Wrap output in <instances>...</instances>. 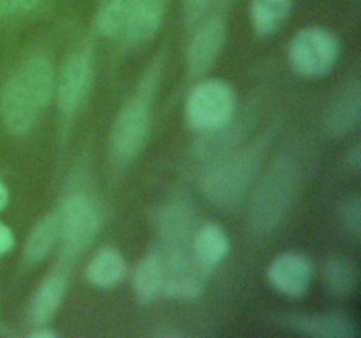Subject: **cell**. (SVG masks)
I'll return each instance as SVG.
<instances>
[{
	"label": "cell",
	"instance_id": "obj_1",
	"mask_svg": "<svg viewBox=\"0 0 361 338\" xmlns=\"http://www.w3.org/2000/svg\"><path fill=\"white\" fill-rule=\"evenodd\" d=\"M55 95V69L44 56H32L21 63L0 92V118L14 136L34 129Z\"/></svg>",
	"mask_w": 361,
	"mask_h": 338
},
{
	"label": "cell",
	"instance_id": "obj_2",
	"mask_svg": "<svg viewBox=\"0 0 361 338\" xmlns=\"http://www.w3.org/2000/svg\"><path fill=\"white\" fill-rule=\"evenodd\" d=\"M300 185V169L295 158L279 155L257 182L250 199L249 225L256 236L277 231L288 218Z\"/></svg>",
	"mask_w": 361,
	"mask_h": 338
},
{
	"label": "cell",
	"instance_id": "obj_3",
	"mask_svg": "<svg viewBox=\"0 0 361 338\" xmlns=\"http://www.w3.org/2000/svg\"><path fill=\"white\" fill-rule=\"evenodd\" d=\"M157 67H152L137 87L136 94L122 106L109 134V154L118 165H126L137 157L150 127L152 101L157 87Z\"/></svg>",
	"mask_w": 361,
	"mask_h": 338
},
{
	"label": "cell",
	"instance_id": "obj_4",
	"mask_svg": "<svg viewBox=\"0 0 361 338\" xmlns=\"http://www.w3.org/2000/svg\"><path fill=\"white\" fill-rule=\"evenodd\" d=\"M259 151L256 150L224 155L204 169L200 180L201 192L215 206H233L245 197L259 173Z\"/></svg>",
	"mask_w": 361,
	"mask_h": 338
},
{
	"label": "cell",
	"instance_id": "obj_5",
	"mask_svg": "<svg viewBox=\"0 0 361 338\" xmlns=\"http://www.w3.org/2000/svg\"><path fill=\"white\" fill-rule=\"evenodd\" d=\"M235 108L236 97L231 84L217 77L200 81L187 95L185 123L194 132H217L231 122Z\"/></svg>",
	"mask_w": 361,
	"mask_h": 338
},
{
	"label": "cell",
	"instance_id": "obj_6",
	"mask_svg": "<svg viewBox=\"0 0 361 338\" xmlns=\"http://www.w3.org/2000/svg\"><path fill=\"white\" fill-rule=\"evenodd\" d=\"M293 70L303 77L326 76L338 62L341 42L324 27H307L296 32L288 48Z\"/></svg>",
	"mask_w": 361,
	"mask_h": 338
},
{
	"label": "cell",
	"instance_id": "obj_7",
	"mask_svg": "<svg viewBox=\"0 0 361 338\" xmlns=\"http://www.w3.org/2000/svg\"><path fill=\"white\" fill-rule=\"evenodd\" d=\"M62 213V256L67 261H73L88 249L101 229V215L95 208L94 201L85 192H74L63 199L60 204Z\"/></svg>",
	"mask_w": 361,
	"mask_h": 338
},
{
	"label": "cell",
	"instance_id": "obj_8",
	"mask_svg": "<svg viewBox=\"0 0 361 338\" xmlns=\"http://www.w3.org/2000/svg\"><path fill=\"white\" fill-rule=\"evenodd\" d=\"M95 76L94 55L90 49H80L63 62L55 76L56 106L63 115H74L87 99Z\"/></svg>",
	"mask_w": 361,
	"mask_h": 338
},
{
	"label": "cell",
	"instance_id": "obj_9",
	"mask_svg": "<svg viewBox=\"0 0 361 338\" xmlns=\"http://www.w3.org/2000/svg\"><path fill=\"white\" fill-rule=\"evenodd\" d=\"M226 42V23L217 16L197 21L187 48V70L190 77H201L215 65Z\"/></svg>",
	"mask_w": 361,
	"mask_h": 338
},
{
	"label": "cell",
	"instance_id": "obj_10",
	"mask_svg": "<svg viewBox=\"0 0 361 338\" xmlns=\"http://www.w3.org/2000/svg\"><path fill=\"white\" fill-rule=\"evenodd\" d=\"M279 326L293 333L316 338H355L358 337V326L353 317L337 312H305L284 313L275 319Z\"/></svg>",
	"mask_w": 361,
	"mask_h": 338
},
{
	"label": "cell",
	"instance_id": "obj_11",
	"mask_svg": "<svg viewBox=\"0 0 361 338\" xmlns=\"http://www.w3.org/2000/svg\"><path fill=\"white\" fill-rule=\"evenodd\" d=\"M164 263V289L166 298L196 299L203 294V268L180 249H169L162 254Z\"/></svg>",
	"mask_w": 361,
	"mask_h": 338
},
{
	"label": "cell",
	"instance_id": "obj_12",
	"mask_svg": "<svg viewBox=\"0 0 361 338\" xmlns=\"http://www.w3.org/2000/svg\"><path fill=\"white\" fill-rule=\"evenodd\" d=\"M267 277L275 291L289 298H300L312 284L314 264L303 254L284 252L268 264Z\"/></svg>",
	"mask_w": 361,
	"mask_h": 338
},
{
	"label": "cell",
	"instance_id": "obj_13",
	"mask_svg": "<svg viewBox=\"0 0 361 338\" xmlns=\"http://www.w3.org/2000/svg\"><path fill=\"white\" fill-rule=\"evenodd\" d=\"M361 122V84L358 80L345 83L335 94L323 116V129L330 137H344L358 129Z\"/></svg>",
	"mask_w": 361,
	"mask_h": 338
},
{
	"label": "cell",
	"instance_id": "obj_14",
	"mask_svg": "<svg viewBox=\"0 0 361 338\" xmlns=\"http://www.w3.org/2000/svg\"><path fill=\"white\" fill-rule=\"evenodd\" d=\"M164 21L162 0H133L122 39L133 44L150 41Z\"/></svg>",
	"mask_w": 361,
	"mask_h": 338
},
{
	"label": "cell",
	"instance_id": "obj_15",
	"mask_svg": "<svg viewBox=\"0 0 361 338\" xmlns=\"http://www.w3.org/2000/svg\"><path fill=\"white\" fill-rule=\"evenodd\" d=\"M67 291V278L66 275L55 271V273H49L48 277L42 278V282L39 284L37 291H35L34 298L30 301V320L35 326H46V323L55 317V313L59 312L60 305H62L63 298H66Z\"/></svg>",
	"mask_w": 361,
	"mask_h": 338
},
{
	"label": "cell",
	"instance_id": "obj_16",
	"mask_svg": "<svg viewBox=\"0 0 361 338\" xmlns=\"http://www.w3.org/2000/svg\"><path fill=\"white\" fill-rule=\"evenodd\" d=\"M229 254V238L215 222L201 225L192 234V257L204 271L219 266Z\"/></svg>",
	"mask_w": 361,
	"mask_h": 338
},
{
	"label": "cell",
	"instance_id": "obj_17",
	"mask_svg": "<svg viewBox=\"0 0 361 338\" xmlns=\"http://www.w3.org/2000/svg\"><path fill=\"white\" fill-rule=\"evenodd\" d=\"M127 275V263L122 252L111 245L99 249L85 268V277L101 289L116 287Z\"/></svg>",
	"mask_w": 361,
	"mask_h": 338
},
{
	"label": "cell",
	"instance_id": "obj_18",
	"mask_svg": "<svg viewBox=\"0 0 361 338\" xmlns=\"http://www.w3.org/2000/svg\"><path fill=\"white\" fill-rule=\"evenodd\" d=\"M196 231V218L189 208L173 204L166 206L157 215V232L168 249H180Z\"/></svg>",
	"mask_w": 361,
	"mask_h": 338
},
{
	"label": "cell",
	"instance_id": "obj_19",
	"mask_svg": "<svg viewBox=\"0 0 361 338\" xmlns=\"http://www.w3.org/2000/svg\"><path fill=\"white\" fill-rule=\"evenodd\" d=\"M62 229L63 222L60 210L44 215L32 227L27 243H25V257H27V261L39 263V261L46 259L62 239Z\"/></svg>",
	"mask_w": 361,
	"mask_h": 338
},
{
	"label": "cell",
	"instance_id": "obj_20",
	"mask_svg": "<svg viewBox=\"0 0 361 338\" xmlns=\"http://www.w3.org/2000/svg\"><path fill=\"white\" fill-rule=\"evenodd\" d=\"M133 287L140 301L161 298L164 289V263L162 252H150L137 263L133 275Z\"/></svg>",
	"mask_w": 361,
	"mask_h": 338
},
{
	"label": "cell",
	"instance_id": "obj_21",
	"mask_svg": "<svg viewBox=\"0 0 361 338\" xmlns=\"http://www.w3.org/2000/svg\"><path fill=\"white\" fill-rule=\"evenodd\" d=\"M295 0H252L250 2V21L256 34L267 35L275 34L293 11Z\"/></svg>",
	"mask_w": 361,
	"mask_h": 338
},
{
	"label": "cell",
	"instance_id": "obj_22",
	"mask_svg": "<svg viewBox=\"0 0 361 338\" xmlns=\"http://www.w3.org/2000/svg\"><path fill=\"white\" fill-rule=\"evenodd\" d=\"M323 280L328 292L335 298H351L358 287V268L348 259H331L324 264Z\"/></svg>",
	"mask_w": 361,
	"mask_h": 338
},
{
	"label": "cell",
	"instance_id": "obj_23",
	"mask_svg": "<svg viewBox=\"0 0 361 338\" xmlns=\"http://www.w3.org/2000/svg\"><path fill=\"white\" fill-rule=\"evenodd\" d=\"M130 4L133 0H108L99 9L97 18H95V27H97L99 34H102L104 37L122 39L127 18H129Z\"/></svg>",
	"mask_w": 361,
	"mask_h": 338
},
{
	"label": "cell",
	"instance_id": "obj_24",
	"mask_svg": "<svg viewBox=\"0 0 361 338\" xmlns=\"http://www.w3.org/2000/svg\"><path fill=\"white\" fill-rule=\"evenodd\" d=\"M342 224H344L345 231L353 236L355 239H360L361 236V201L360 197H353L344 204L341 211Z\"/></svg>",
	"mask_w": 361,
	"mask_h": 338
},
{
	"label": "cell",
	"instance_id": "obj_25",
	"mask_svg": "<svg viewBox=\"0 0 361 338\" xmlns=\"http://www.w3.org/2000/svg\"><path fill=\"white\" fill-rule=\"evenodd\" d=\"M44 0H0V16H21L39 9Z\"/></svg>",
	"mask_w": 361,
	"mask_h": 338
},
{
	"label": "cell",
	"instance_id": "obj_26",
	"mask_svg": "<svg viewBox=\"0 0 361 338\" xmlns=\"http://www.w3.org/2000/svg\"><path fill=\"white\" fill-rule=\"evenodd\" d=\"M214 2L215 0H182L187 21L190 25H196L197 21L203 20Z\"/></svg>",
	"mask_w": 361,
	"mask_h": 338
},
{
	"label": "cell",
	"instance_id": "obj_27",
	"mask_svg": "<svg viewBox=\"0 0 361 338\" xmlns=\"http://www.w3.org/2000/svg\"><path fill=\"white\" fill-rule=\"evenodd\" d=\"M14 246V234L4 222H0V256L13 250Z\"/></svg>",
	"mask_w": 361,
	"mask_h": 338
},
{
	"label": "cell",
	"instance_id": "obj_28",
	"mask_svg": "<svg viewBox=\"0 0 361 338\" xmlns=\"http://www.w3.org/2000/svg\"><path fill=\"white\" fill-rule=\"evenodd\" d=\"M27 337L28 338H56V337H59V333H56L55 330H51V327L39 326L37 330L30 331V333H28Z\"/></svg>",
	"mask_w": 361,
	"mask_h": 338
},
{
	"label": "cell",
	"instance_id": "obj_29",
	"mask_svg": "<svg viewBox=\"0 0 361 338\" xmlns=\"http://www.w3.org/2000/svg\"><path fill=\"white\" fill-rule=\"evenodd\" d=\"M348 162L355 171H360V165H361V146L356 144L353 146V150L348 154Z\"/></svg>",
	"mask_w": 361,
	"mask_h": 338
},
{
	"label": "cell",
	"instance_id": "obj_30",
	"mask_svg": "<svg viewBox=\"0 0 361 338\" xmlns=\"http://www.w3.org/2000/svg\"><path fill=\"white\" fill-rule=\"evenodd\" d=\"M7 203H9V190H7V187L0 180V211L7 206Z\"/></svg>",
	"mask_w": 361,
	"mask_h": 338
}]
</instances>
